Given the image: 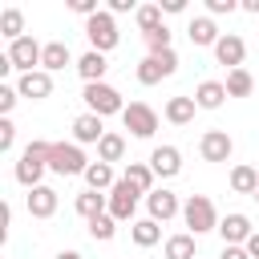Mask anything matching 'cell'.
Here are the masks:
<instances>
[{
	"label": "cell",
	"instance_id": "6da1fadb",
	"mask_svg": "<svg viewBox=\"0 0 259 259\" xmlns=\"http://www.w3.org/2000/svg\"><path fill=\"white\" fill-rule=\"evenodd\" d=\"M49 154H53V142H45V138H32V142L24 146V154H20V162H16V182H20L24 190L45 186L40 174L49 170Z\"/></svg>",
	"mask_w": 259,
	"mask_h": 259
},
{
	"label": "cell",
	"instance_id": "7a4b0ae2",
	"mask_svg": "<svg viewBox=\"0 0 259 259\" xmlns=\"http://www.w3.org/2000/svg\"><path fill=\"white\" fill-rule=\"evenodd\" d=\"M182 223L190 227V235H206V231H219V210L206 194H190L182 202Z\"/></svg>",
	"mask_w": 259,
	"mask_h": 259
},
{
	"label": "cell",
	"instance_id": "3957f363",
	"mask_svg": "<svg viewBox=\"0 0 259 259\" xmlns=\"http://www.w3.org/2000/svg\"><path fill=\"white\" fill-rule=\"evenodd\" d=\"M174 73H178V53H174V49H166V53H146V57L138 61V69H134L138 85H158L162 77H174Z\"/></svg>",
	"mask_w": 259,
	"mask_h": 259
},
{
	"label": "cell",
	"instance_id": "277c9868",
	"mask_svg": "<svg viewBox=\"0 0 259 259\" xmlns=\"http://www.w3.org/2000/svg\"><path fill=\"white\" fill-rule=\"evenodd\" d=\"M49 170L61 174V178H73V174H85L89 170V158L77 142H53V154H49Z\"/></svg>",
	"mask_w": 259,
	"mask_h": 259
},
{
	"label": "cell",
	"instance_id": "5b68a950",
	"mask_svg": "<svg viewBox=\"0 0 259 259\" xmlns=\"http://www.w3.org/2000/svg\"><path fill=\"white\" fill-rule=\"evenodd\" d=\"M81 101H85V105H89V113H97V117L125 113V101H121V93H117L113 85H105V81H97V85H85Z\"/></svg>",
	"mask_w": 259,
	"mask_h": 259
},
{
	"label": "cell",
	"instance_id": "8992f818",
	"mask_svg": "<svg viewBox=\"0 0 259 259\" xmlns=\"http://www.w3.org/2000/svg\"><path fill=\"white\" fill-rule=\"evenodd\" d=\"M85 36H89V45H93V53H109V49H117V24H113V12H97V16H89L85 20Z\"/></svg>",
	"mask_w": 259,
	"mask_h": 259
},
{
	"label": "cell",
	"instance_id": "52a82bcc",
	"mask_svg": "<svg viewBox=\"0 0 259 259\" xmlns=\"http://www.w3.org/2000/svg\"><path fill=\"white\" fill-rule=\"evenodd\" d=\"M121 121H125V130H130L134 138H154V130H158V113H154L146 101H130L125 113H121Z\"/></svg>",
	"mask_w": 259,
	"mask_h": 259
},
{
	"label": "cell",
	"instance_id": "ba28073f",
	"mask_svg": "<svg viewBox=\"0 0 259 259\" xmlns=\"http://www.w3.org/2000/svg\"><path fill=\"white\" fill-rule=\"evenodd\" d=\"M138 198H142V194H138V190L125 182V178H117V186L109 190V214H113L117 223H138V219H134Z\"/></svg>",
	"mask_w": 259,
	"mask_h": 259
},
{
	"label": "cell",
	"instance_id": "9c48e42d",
	"mask_svg": "<svg viewBox=\"0 0 259 259\" xmlns=\"http://www.w3.org/2000/svg\"><path fill=\"white\" fill-rule=\"evenodd\" d=\"M219 235H223V247H243L255 235V227H251V219L243 210H231V214L219 219Z\"/></svg>",
	"mask_w": 259,
	"mask_h": 259
},
{
	"label": "cell",
	"instance_id": "30bf717a",
	"mask_svg": "<svg viewBox=\"0 0 259 259\" xmlns=\"http://www.w3.org/2000/svg\"><path fill=\"white\" fill-rule=\"evenodd\" d=\"M40 57H45V45H36L32 36H20V40L8 45V61L20 73H32V65H40Z\"/></svg>",
	"mask_w": 259,
	"mask_h": 259
},
{
	"label": "cell",
	"instance_id": "8fae6325",
	"mask_svg": "<svg viewBox=\"0 0 259 259\" xmlns=\"http://www.w3.org/2000/svg\"><path fill=\"white\" fill-rule=\"evenodd\" d=\"M231 150H235V142H231L227 130H206V134L198 138V154H202V162H227Z\"/></svg>",
	"mask_w": 259,
	"mask_h": 259
},
{
	"label": "cell",
	"instance_id": "7c38bea8",
	"mask_svg": "<svg viewBox=\"0 0 259 259\" xmlns=\"http://www.w3.org/2000/svg\"><path fill=\"white\" fill-rule=\"evenodd\" d=\"M243 57H247L243 36H239V32H223L219 45H214V61L227 65V73H231V69H243Z\"/></svg>",
	"mask_w": 259,
	"mask_h": 259
},
{
	"label": "cell",
	"instance_id": "4fadbf2b",
	"mask_svg": "<svg viewBox=\"0 0 259 259\" xmlns=\"http://www.w3.org/2000/svg\"><path fill=\"white\" fill-rule=\"evenodd\" d=\"M146 206H150V219H154V223H170L174 214H182L178 194L166 190V186H162V190H150V194H146Z\"/></svg>",
	"mask_w": 259,
	"mask_h": 259
},
{
	"label": "cell",
	"instance_id": "5bb4252c",
	"mask_svg": "<svg viewBox=\"0 0 259 259\" xmlns=\"http://www.w3.org/2000/svg\"><path fill=\"white\" fill-rule=\"evenodd\" d=\"M16 93H20V97H28V101H45V97L53 93V73H45V69L20 73V81H16Z\"/></svg>",
	"mask_w": 259,
	"mask_h": 259
},
{
	"label": "cell",
	"instance_id": "9a60e30c",
	"mask_svg": "<svg viewBox=\"0 0 259 259\" xmlns=\"http://www.w3.org/2000/svg\"><path fill=\"white\" fill-rule=\"evenodd\" d=\"M150 170H154L158 178H178V174H182V154H178V146H154Z\"/></svg>",
	"mask_w": 259,
	"mask_h": 259
},
{
	"label": "cell",
	"instance_id": "2e32d148",
	"mask_svg": "<svg viewBox=\"0 0 259 259\" xmlns=\"http://www.w3.org/2000/svg\"><path fill=\"white\" fill-rule=\"evenodd\" d=\"M101 138H105V121H101L97 113H81V117H73V142H77V146H89V142L97 146Z\"/></svg>",
	"mask_w": 259,
	"mask_h": 259
},
{
	"label": "cell",
	"instance_id": "e0dca14e",
	"mask_svg": "<svg viewBox=\"0 0 259 259\" xmlns=\"http://www.w3.org/2000/svg\"><path fill=\"white\" fill-rule=\"evenodd\" d=\"M24 206H28L32 219H53L57 214V190L53 186H32L28 198H24Z\"/></svg>",
	"mask_w": 259,
	"mask_h": 259
},
{
	"label": "cell",
	"instance_id": "ac0fdd59",
	"mask_svg": "<svg viewBox=\"0 0 259 259\" xmlns=\"http://www.w3.org/2000/svg\"><path fill=\"white\" fill-rule=\"evenodd\" d=\"M194 109H198L194 93H182V97H170L162 113H166V121H170V125H190V121H194Z\"/></svg>",
	"mask_w": 259,
	"mask_h": 259
},
{
	"label": "cell",
	"instance_id": "d6986e66",
	"mask_svg": "<svg viewBox=\"0 0 259 259\" xmlns=\"http://www.w3.org/2000/svg\"><path fill=\"white\" fill-rule=\"evenodd\" d=\"M105 69H109V61H105V53H81V61H77V73H81V81L85 85H97L101 77H105Z\"/></svg>",
	"mask_w": 259,
	"mask_h": 259
},
{
	"label": "cell",
	"instance_id": "ffe728a7",
	"mask_svg": "<svg viewBox=\"0 0 259 259\" xmlns=\"http://www.w3.org/2000/svg\"><path fill=\"white\" fill-rule=\"evenodd\" d=\"M73 206H77V214L89 223V219H97V214H105V210H109V194H101V190H81Z\"/></svg>",
	"mask_w": 259,
	"mask_h": 259
},
{
	"label": "cell",
	"instance_id": "44dd1931",
	"mask_svg": "<svg viewBox=\"0 0 259 259\" xmlns=\"http://www.w3.org/2000/svg\"><path fill=\"white\" fill-rule=\"evenodd\" d=\"M186 36H190V45H210V49H214L223 32L214 28V20H210V16H194V20L186 24Z\"/></svg>",
	"mask_w": 259,
	"mask_h": 259
},
{
	"label": "cell",
	"instance_id": "7402d4cb",
	"mask_svg": "<svg viewBox=\"0 0 259 259\" xmlns=\"http://www.w3.org/2000/svg\"><path fill=\"white\" fill-rule=\"evenodd\" d=\"M162 251H166V259H194V255H198V235H190V231L170 235Z\"/></svg>",
	"mask_w": 259,
	"mask_h": 259
},
{
	"label": "cell",
	"instance_id": "603a6c76",
	"mask_svg": "<svg viewBox=\"0 0 259 259\" xmlns=\"http://www.w3.org/2000/svg\"><path fill=\"white\" fill-rule=\"evenodd\" d=\"M121 178H125V182H130V186H134L138 194H150V190H154V178H158V174L150 170V162H130Z\"/></svg>",
	"mask_w": 259,
	"mask_h": 259
},
{
	"label": "cell",
	"instance_id": "cb8c5ba5",
	"mask_svg": "<svg viewBox=\"0 0 259 259\" xmlns=\"http://www.w3.org/2000/svg\"><path fill=\"white\" fill-rule=\"evenodd\" d=\"M69 61H73L69 45H65V40H49V45H45V57H40V69H45V73H57V69H65Z\"/></svg>",
	"mask_w": 259,
	"mask_h": 259
},
{
	"label": "cell",
	"instance_id": "d4e9b609",
	"mask_svg": "<svg viewBox=\"0 0 259 259\" xmlns=\"http://www.w3.org/2000/svg\"><path fill=\"white\" fill-rule=\"evenodd\" d=\"M194 101H198V109H219L227 101V85L223 81H202L194 89Z\"/></svg>",
	"mask_w": 259,
	"mask_h": 259
},
{
	"label": "cell",
	"instance_id": "484cf974",
	"mask_svg": "<svg viewBox=\"0 0 259 259\" xmlns=\"http://www.w3.org/2000/svg\"><path fill=\"white\" fill-rule=\"evenodd\" d=\"M125 158V138L121 134H113V130H105V138L97 142V162H121Z\"/></svg>",
	"mask_w": 259,
	"mask_h": 259
},
{
	"label": "cell",
	"instance_id": "4316f807",
	"mask_svg": "<svg viewBox=\"0 0 259 259\" xmlns=\"http://www.w3.org/2000/svg\"><path fill=\"white\" fill-rule=\"evenodd\" d=\"M81 178L89 182V190H113V186H117V178H113V166H109V162H89V170H85Z\"/></svg>",
	"mask_w": 259,
	"mask_h": 259
},
{
	"label": "cell",
	"instance_id": "83f0119b",
	"mask_svg": "<svg viewBox=\"0 0 259 259\" xmlns=\"http://www.w3.org/2000/svg\"><path fill=\"white\" fill-rule=\"evenodd\" d=\"M231 190L255 198V190H259V170H255V166H235V170H231Z\"/></svg>",
	"mask_w": 259,
	"mask_h": 259
},
{
	"label": "cell",
	"instance_id": "f1b7e54d",
	"mask_svg": "<svg viewBox=\"0 0 259 259\" xmlns=\"http://www.w3.org/2000/svg\"><path fill=\"white\" fill-rule=\"evenodd\" d=\"M0 36H4L8 45L24 36V12H20V8H4V12H0Z\"/></svg>",
	"mask_w": 259,
	"mask_h": 259
},
{
	"label": "cell",
	"instance_id": "f546056e",
	"mask_svg": "<svg viewBox=\"0 0 259 259\" xmlns=\"http://www.w3.org/2000/svg\"><path fill=\"white\" fill-rule=\"evenodd\" d=\"M130 239H134L138 247H154V243L162 239V227H158L154 219H138V223H130Z\"/></svg>",
	"mask_w": 259,
	"mask_h": 259
},
{
	"label": "cell",
	"instance_id": "4dcf8cb0",
	"mask_svg": "<svg viewBox=\"0 0 259 259\" xmlns=\"http://www.w3.org/2000/svg\"><path fill=\"white\" fill-rule=\"evenodd\" d=\"M223 85H227V97H251V89H255V77H251L247 69H231Z\"/></svg>",
	"mask_w": 259,
	"mask_h": 259
},
{
	"label": "cell",
	"instance_id": "1f68e13d",
	"mask_svg": "<svg viewBox=\"0 0 259 259\" xmlns=\"http://www.w3.org/2000/svg\"><path fill=\"white\" fill-rule=\"evenodd\" d=\"M89 235L93 239H101V243H109L113 235H117V219L105 210V214H97V219H89Z\"/></svg>",
	"mask_w": 259,
	"mask_h": 259
},
{
	"label": "cell",
	"instance_id": "d6a6232c",
	"mask_svg": "<svg viewBox=\"0 0 259 259\" xmlns=\"http://www.w3.org/2000/svg\"><path fill=\"white\" fill-rule=\"evenodd\" d=\"M134 16H138V28H142V32H154V28H162V4H142Z\"/></svg>",
	"mask_w": 259,
	"mask_h": 259
},
{
	"label": "cell",
	"instance_id": "836d02e7",
	"mask_svg": "<svg viewBox=\"0 0 259 259\" xmlns=\"http://www.w3.org/2000/svg\"><path fill=\"white\" fill-rule=\"evenodd\" d=\"M142 40H146L150 53H166V49H170V28L162 24V28H154V32H142Z\"/></svg>",
	"mask_w": 259,
	"mask_h": 259
},
{
	"label": "cell",
	"instance_id": "e575fe53",
	"mask_svg": "<svg viewBox=\"0 0 259 259\" xmlns=\"http://www.w3.org/2000/svg\"><path fill=\"white\" fill-rule=\"evenodd\" d=\"M12 146H16V125H12V117H0V150L12 154Z\"/></svg>",
	"mask_w": 259,
	"mask_h": 259
},
{
	"label": "cell",
	"instance_id": "d590c367",
	"mask_svg": "<svg viewBox=\"0 0 259 259\" xmlns=\"http://www.w3.org/2000/svg\"><path fill=\"white\" fill-rule=\"evenodd\" d=\"M16 101H20V93H16L12 85H0V113H4V117L12 113V105H16Z\"/></svg>",
	"mask_w": 259,
	"mask_h": 259
},
{
	"label": "cell",
	"instance_id": "8d00e7d4",
	"mask_svg": "<svg viewBox=\"0 0 259 259\" xmlns=\"http://www.w3.org/2000/svg\"><path fill=\"white\" fill-rule=\"evenodd\" d=\"M235 8H239V4H235V0H206V12H210V16H223V12H227V16H231V12H235Z\"/></svg>",
	"mask_w": 259,
	"mask_h": 259
},
{
	"label": "cell",
	"instance_id": "74e56055",
	"mask_svg": "<svg viewBox=\"0 0 259 259\" xmlns=\"http://www.w3.org/2000/svg\"><path fill=\"white\" fill-rule=\"evenodd\" d=\"M219 259H251V255H247V247H223Z\"/></svg>",
	"mask_w": 259,
	"mask_h": 259
},
{
	"label": "cell",
	"instance_id": "f35d334b",
	"mask_svg": "<svg viewBox=\"0 0 259 259\" xmlns=\"http://www.w3.org/2000/svg\"><path fill=\"white\" fill-rule=\"evenodd\" d=\"M130 8H134V0H109V12H113V16H117V12H130ZM134 12H138V8H134Z\"/></svg>",
	"mask_w": 259,
	"mask_h": 259
},
{
	"label": "cell",
	"instance_id": "ab89813d",
	"mask_svg": "<svg viewBox=\"0 0 259 259\" xmlns=\"http://www.w3.org/2000/svg\"><path fill=\"white\" fill-rule=\"evenodd\" d=\"M243 247H247V255H251V259H259V231H255V235H251Z\"/></svg>",
	"mask_w": 259,
	"mask_h": 259
},
{
	"label": "cell",
	"instance_id": "60d3db41",
	"mask_svg": "<svg viewBox=\"0 0 259 259\" xmlns=\"http://www.w3.org/2000/svg\"><path fill=\"white\" fill-rule=\"evenodd\" d=\"M186 0H162V12H182Z\"/></svg>",
	"mask_w": 259,
	"mask_h": 259
},
{
	"label": "cell",
	"instance_id": "b9f144b4",
	"mask_svg": "<svg viewBox=\"0 0 259 259\" xmlns=\"http://www.w3.org/2000/svg\"><path fill=\"white\" fill-rule=\"evenodd\" d=\"M57 259H81V251H61Z\"/></svg>",
	"mask_w": 259,
	"mask_h": 259
},
{
	"label": "cell",
	"instance_id": "7bdbcfd3",
	"mask_svg": "<svg viewBox=\"0 0 259 259\" xmlns=\"http://www.w3.org/2000/svg\"><path fill=\"white\" fill-rule=\"evenodd\" d=\"M255 202H259V190H255Z\"/></svg>",
	"mask_w": 259,
	"mask_h": 259
}]
</instances>
